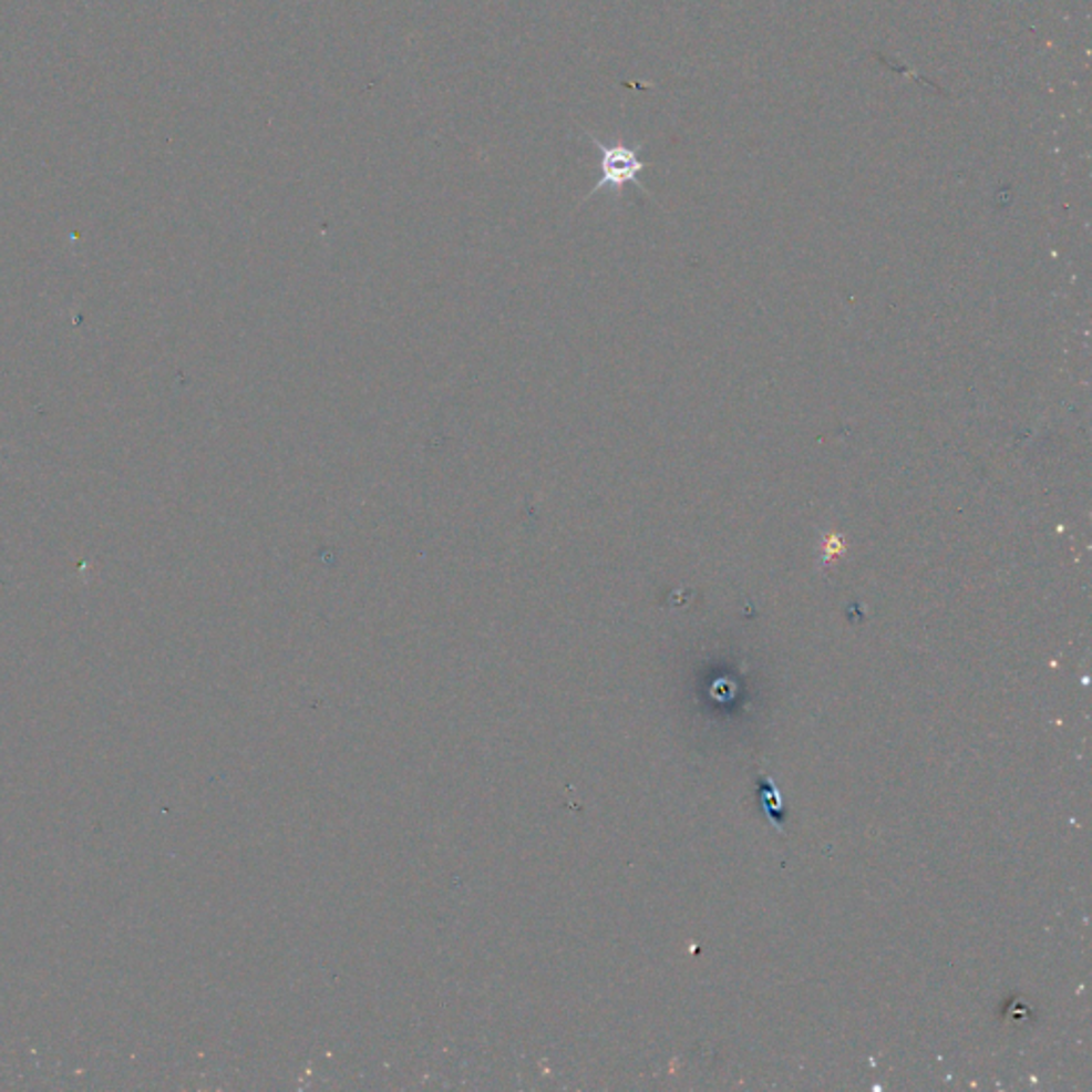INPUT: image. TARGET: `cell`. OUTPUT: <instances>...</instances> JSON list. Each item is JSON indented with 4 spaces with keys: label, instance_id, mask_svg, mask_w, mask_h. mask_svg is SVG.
Segmentation results:
<instances>
[{
    "label": "cell",
    "instance_id": "1",
    "mask_svg": "<svg viewBox=\"0 0 1092 1092\" xmlns=\"http://www.w3.org/2000/svg\"><path fill=\"white\" fill-rule=\"evenodd\" d=\"M587 137L594 142V145L600 150V179L598 184L594 186V190L585 197H594L596 193L600 190H612V193H621L628 184H633L638 186L640 190L642 184L638 179L640 172L647 167L645 161H640L638 152H640V145H626V144H615L608 145L600 142L594 133L587 131ZM647 193V190H645Z\"/></svg>",
    "mask_w": 1092,
    "mask_h": 1092
}]
</instances>
